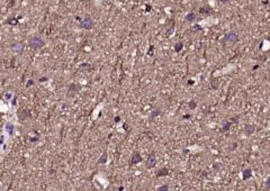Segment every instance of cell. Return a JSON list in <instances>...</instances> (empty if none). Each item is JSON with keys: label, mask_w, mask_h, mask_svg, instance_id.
<instances>
[{"label": "cell", "mask_w": 270, "mask_h": 191, "mask_svg": "<svg viewBox=\"0 0 270 191\" xmlns=\"http://www.w3.org/2000/svg\"><path fill=\"white\" fill-rule=\"evenodd\" d=\"M44 45H45V42H44L41 37H36V36H34V37H32V38L29 39V46H31L32 48H34V50L42 48Z\"/></svg>", "instance_id": "cell-1"}, {"label": "cell", "mask_w": 270, "mask_h": 191, "mask_svg": "<svg viewBox=\"0 0 270 191\" xmlns=\"http://www.w3.org/2000/svg\"><path fill=\"white\" fill-rule=\"evenodd\" d=\"M142 161H143V157H142V155L140 154V152H134L133 153V155H132V157H131V161H129V167H133V165H136V164H139V163H141Z\"/></svg>", "instance_id": "cell-2"}, {"label": "cell", "mask_w": 270, "mask_h": 191, "mask_svg": "<svg viewBox=\"0 0 270 191\" xmlns=\"http://www.w3.org/2000/svg\"><path fill=\"white\" fill-rule=\"evenodd\" d=\"M80 27H82L84 29H91L94 27V22L89 16H86L84 19L80 22Z\"/></svg>", "instance_id": "cell-3"}, {"label": "cell", "mask_w": 270, "mask_h": 191, "mask_svg": "<svg viewBox=\"0 0 270 191\" xmlns=\"http://www.w3.org/2000/svg\"><path fill=\"white\" fill-rule=\"evenodd\" d=\"M155 164H156V158H155V154L154 153H152V154H150L149 155V157L146 158V161H145V167H146V169H152L155 167Z\"/></svg>", "instance_id": "cell-4"}, {"label": "cell", "mask_w": 270, "mask_h": 191, "mask_svg": "<svg viewBox=\"0 0 270 191\" xmlns=\"http://www.w3.org/2000/svg\"><path fill=\"white\" fill-rule=\"evenodd\" d=\"M223 39H224V42H229V43L234 44V43H236V42L239 41V36L235 33H233V32H231V33L226 34V35L224 36Z\"/></svg>", "instance_id": "cell-5"}, {"label": "cell", "mask_w": 270, "mask_h": 191, "mask_svg": "<svg viewBox=\"0 0 270 191\" xmlns=\"http://www.w3.org/2000/svg\"><path fill=\"white\" fill-rule=\"evenodd\" d=\"M10 47H12V51H15L16 53L22 54V53H23V51H24V43L23 42H16V43H14Z\"/></svg>", "instance_id": "cell-6"}, {"label": "cell", "mask_w": 270, "mask_h": 191, "mask_svg": "<svg viewBox=\"0 0 270 191\" xmlns=\"http://www.w3.org/2000/svg\"><path fill=\"white\" fill-rule=\"evenodd\" d=\"M79 90H80V87L78 86V84H71L70 87H69V90H68V97H73V96H75L78 92H79Z\"/></svg>", "instance_id": "cell-7"}, {"label": "cell", "mask_w": 270, "mask_h": 191, "mask_svg": "<svg viewBox=\"0 0 270 191\" xmlns=\"http://www.w3.org/2000/svg\"><path fill=\"white\" fill-rule=\"evenodd\" d=\"M254 131H256V127H254V125H252V124H248V125L244 126V128H243V133H244L246 136L252 135L254 133Z\"/></svg>", "instance_id": "cell-8"}, {"label": "cell", "mask_w": 270, "mask_h": 191, "mask_svg": "<svg viewBox=\"0 0 270 191\" xmlns=\"http://www.w3.org/2000/svg\"><path fill=\"white\" fill-rule=\"evenodd\" d=\"M170 174V171H169V169L168 168H162V169H160L158 172H156V177L158 178H161V177H168Z\"/></svg>", "instance_id": "cell-9"}, {"label": "cell", "mask_w": 270, "mask_h": 191, "mask_svg": "<svg viewBox=\"0 0 270 191\" xmlns=\"http://www.w3.org/2000/svg\"><path fill=\"white\" fill-rule=\"evenodd\" d=\"M251 177H252V170H251L250 168L244 169V170L242 171V179L243 180L250 179Z\"/></svg>", "instance_id": "cell-10"}, {"label": "cell", "mask_w": 270, "mask_h": 191, "mask_svg": "<svg viewBox=\"0 0 270 191\" xmlns=\"http://www.w3.org/2000/svg\"><path fill=\"white\" fill-rule=\"evenodd\" d=\"M31 116V114H29V110H27V109H22V110H19V114H18V117L20 118V119H26V118H28Z\"/></svg>", "instance_id": "cell-11"}, {"label": "cell", "mask_w": 270, "mask_h": 191, "mask_svg": "<svg viewBox=\"0 0 270 191\" xmlns=\"http://www.w3.org/2000/svg\"><path fill=\"white\" fill-rule=\"evenodd\" d=\"M107 161H108V154H107V151H104V153L98 160V164H106Z\"/></svg>", "instance_id": "cell-12"}, {"label": "cell", "mask_w": 270, "mask_h": 191, "mask_svg": "<svg viewBox=\"0 0 270 191\" xmlns=\"http://www.w3.org/2000/svg\"><path fill=\"white\" fill-rule=\"evenodd\" d=\"M232 122H227V123H225L223 125V127L220 129V132L221 133H226V132H229L230 131V128H231V126H232Z\"/></svg>", "instance_id": "cell-13"}, {"label": "cell", "mask_w": 270, "mask_h": 191, "mask_svg": "<svg viewBox=\"0 0 270 191\" xmlns=\"http://www.w3.org/2000/svg\"><path fill=\"white\" fill-rule=\"evenodd\" d=\"M14 129H15V127H14V125H12V123H8L7 125H6V131L8 132V134L9 135L14 134Z\"/></svg>", "instance_id": "cell-14"}, {"label": "cell", "mask_w": 270, "mask_h": 191, "mask_svg": "<svg viewBox=\"0 0 270 191\" xmlns=\"http://www.w3.org/2000/svg\"><path fill=\"white\" fill-rule=\"evenodd\" d=\"M196 18H197V16H196L194 12H190V14H188L187 16H186V19H187L188 22H194Z\"/></svg>", "instance_id": "cell-15"}, {"label": "cell", "mask_w": 270, "mask_h": 191, "mask_svg": "<svg viewBox=\"0 0 270 191\" xmlns=\"http://www.w3.org/2000/svg\"><path fill=\"white\" fill-rule=\"evenodd\" d=\"M182 47H184V43L182 42H178V43L175 44V51L176 52H180L182 50Z\"/></svg>", "instance_id": "cell-16"}, {"label": "cell", "mask_w": 270, "mask_h": 191, "mask_svg": "<svg viewBox=\"0 0 270 191\" xmlns=\"http://www.w3.org/2000/svg\"><path fill=\"white\" fill-rule=\"evenodd\" d=\"M196 106H197V102L195 100H190L189 101V103H188V107H189V109H195L196 108Z\"/></svg>", "instance_id": "cell-17"}, {"label": "cell", "mask_w": 270, "mask_h": 191, "mask_svg": "<svg viewBox=\"0 0 270 191\" xmlns=\"http://www.w3.org/2000/svg\"><path fill=\"white\" fill-rule=\"evenodd\" d=\"M161 114V110L160 109H156V110H154V111H152V114H151V116H150V119H152V118H155L156 116H159Z\"/></svg>", "instance_id": "cell-18"}, {"label": "cell", "mask_w": 270, "mask_h": 191, "mask_svg": "<svg viewBox=\"0 0 270 191\" xmlns=\"http://www.w3.org/2000/svg\"><path fill=\"white\" fill-rule=\"evenodd\" d=\"M17 22H18V20H17L16 18H14V17L9 18V19L7 20V24H9V25H16Z\"/></svg>", "instance_id": "cell-19"}, {"label": "cell", "mask_w": 270, "mask_h": 191, "mask_svg": "<svg viewBox=\"0 0 270 191\" xmlns=\"http://www.w3.org/2000/svg\"><path fill=\"white\" fill-rule=\"evenodd\" d=\"M169 190V184H163L158 188V191H168Z\"/></svg>", "instance_id": "cell-20"}, {"label": "cell", "mask_w": 270, "mask_h": 191, "mask_svg": "<svg viewBox=\"0 0 270 191\" xmlns=\"http://www.w3.org/2000/svg\"><path fill=\"white\" fill-rule=\"evenodd\" d=\"M208 11H211V8H200L199 9V12L200 14H203V12H208Z\"/></svg>", "instance_id": "cell-21"}, {"label": "cell", "mask_w": 270, "mask_h": 191, "mask_svg": "<svg viewBox=\"0 0 270 191\" xmlns=\"http://www.w3.org/2000/svg\"><path fill=\"white\" fill-rule=\"evenodd\" d=\"M33 84H34V81H33V80H28V81H27V83H26V87H27V88H29V87H31V86H33Z\"/></svg>", "instance_id": "cell-22"}, {"label": "cell", "mask_w": 270, "mask_h": 191, "mask_svg": "<svg viewBox=\"0 0 270 191\" xmlns=\"http://www.w3.org/2000/svg\"><path fill=\"white\" fill-rule=\"evenodd\" d=\"M239 118H240V116H235V117H233V118L231 119V122H232V123H234V124H236V123H237V120H239Z\"/></svg>", "instance_id": "cell-23"}, {"label": "cell", "mask_w": 270, "mask_h": 191, "mask_svg": "<svg viewBox=\"0 0 270 191\" xmlns=\"http://www.w3.org/2000/svg\"><path fill=\"white\" fill-rule=\"evenodd\" d=\"M38 138H39V136H38V135H37L36 137H31V142H32V143H35V142L38 141Z\"/></svg>", "instance_id": "cell-24"}, {"label": "cell", "mask_w": 270, "mask_h": 191, "mask_svg": "<svg viewBox=\"0 0 270 191\" xmlns=\"http://www.w3.org/2000/svg\"><path fill=\"white\" fill-rule=\"evenodd\" d=\"M235 147H236V144H234V143H233V144H231V145H230L229 150H230V151H233V150H235Z\"/></svg>", "instance_id": "cell-25"}, {"label": "cell", "mask_w": 270, "mask_h": 191, "mask_svg": "<svg viewBox=\"0 0 270 191\" xmlns=\"http://www.w3.org/2000/svg\"><path fill=\"white\" fill-rule=\"evenodd\" d=\"M269 184H270V179H268L267 181H266V184H265V186H266V189H267V190L269 189Z\"/></svg>", "instance_id": "cell-26"}, {"label": "cell", "mask_w": 270, "mask_h": 191, "mask_svg": "<svg viewBox=\"0 0 270 191\" xmlns=\"http://www.w3.org/2000/svg\"><path fill=\"white\" fill-rule=\"evenodd\" d=\"M119 122H120V117L119 116L115 117V123H119Z\"/></svg>", "instance_id": "cell-27"}, {"label": "cell", "mask_w": 270, "mask_h": 191, "mask_svg": "<svg viewBox=\"0 0 270 191\" xmlns=\"http://www.w3.org/2000/svg\"><path fill=\"white\" fill-rule=\"evenodd\" d=\"M80 67H90V65H89V64H84V63H83V64L80 65Z\"/></svg>", "instance_id": "cell-28"}, {"label": "cell", "mask_w": 270, "mask_h": 191, "mask_svg": "<svg viewBox=\"0 0 270 191\" xmlns=\"http://www.w3.org/2000/svg\"><path fill=\"white\" fill-rule=\"evenodd\" d=\"M39 81H41V82H43V81H47V78H45V77H44V78L39 79Z\"/></svg>", "instance_id": "cell-29"}, {"label": "cell", "mask_w": 270, "mask_h": 191, "mask_svg": "<svg viewBox=\"0 0 270 191\" xmlns=\"http://www.w3.org/2000/svg\"><path fill=\"white\" fill-rule=\"evenodd\" d=\"M10 97H12V96H10V93H7V94H6V98H7V99H9Z\"/></svg>", "instance_id": "cell-30"}, {"label": "cell", "mask_w": 270, "mask_h": 191, "mask_svg": "<svg viewBox=\"0 0 270 191\" xmlns=\"http://www.w3.org/2000/svg\"><path fill=\"white\" fill-rule=\"evenodd\" d=\"M150 9H151V7H150L149 5H146V11H149Z\"/></svg>", "instance_id": "cell-31"}, {"label": "cell", "mask_w": 270, "mask_h": 191, "mask_svg": "<svg viewBox=\"0 0 270 191\" xmlns=\"http://www.w3.org/2000/svg\"><path fill=\"white\" fill-rule=\"evenodd\" d=\"M226 1H229V0H221V2H226Z\"/></svg>", "instance_id": "cell-32"}]
</instances>
